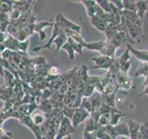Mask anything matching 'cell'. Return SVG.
Listing matches in <instances>:
<instances>
[{
  "label": "cell",
  "instance_id": "obj_1",
  "mask_svg": "<svg viewBox=\"0 0 148 139\" xmlns=\"http://www.w3.org/2000/svg\"><path fill=\"white\" fill-rule=\"evenodd\" d=\"M75 132V128L72 126L71 120L64 117L61 123L59 125V128L57 132V136L55 139H63L68 136H71V133Z\"/></svg>",
  "mask_w": 148,
  "mask_h": 139
},
{
  "label": "cell",
  "instance_id": "obj_2",
  "mask_svg": "<svg viewBox=\"0 0 148 139\" xmlns=\"http://www.w3.org/2000/svg\"><path fill=\"white\" fill-rule=\"evenodd\" d=\"M92 61L95 62V66L90 67V69H105V70H109L113 64L114 59L111 58L109 57H106V56H98V57L95 58H92Z\"/></svg>",
  "mask_w": 148,
  "mask_h": 139
},
{
  "label": "cell",
  "instance_id": "obj_3",
  "mask_svg": "<svg viewBox=\"0 0 148 139\" xmlns=\"http://www.w3.org/2000/svg\"><path fill=\"white\" fill-rule=\"evenodd\" d=\"M115 77H116V82H117L119 89H123L125 91H127L132 87V78L129 76L128 73H124L119 71L115 74Z\"/></svg>",
  "mask_w": 148,
  "mask_h": 139
},
{
  "label": "cell",
  "instance_id": "obj_4",
  "mask_svg": "<svg viewBox=\"0 0 148 139\" xmlns=\"http://www.w3.org/2000/svg\"><path fill=\"white\" fill-rule=\"evenodd\" d=\"M55 21H57L58 22V24L60 25V27H61L62 29H69V30H73L78 32H81L82 26L78 25L76 23H74L69 20H68V19L66 17H64L61 13L58 14L57 17L55 19Z\"/></svg>",
  "mask_w": 148,
  "mask_h": 139
},
{
  "label": "cell",
  "instance_id": "obj_5",
  "mask_svg": "<svg viewBox=\"0 0 148 139\" xmlns=\"http://www.w3.org/2000/svg\"><path fill=\"white\" fill-rule=\"evenodd\" d=\"M53 27H54L53 32H52V34H51V36H50V38H49L47 43H46L45 45H42V46H34V47L32 48V51H34V52H38V51L44 49V48H47V49L51 48V45H53L55 39L58 36L60 31H61V27H60V25L58 24V22L57 21H55V23H54Z\"/></svg>",
  "mask_w": 148,
  "mask_h": 139
},
{
  "label": "cell",
  "instance_id": "obj_6",
  "mask_svg": "<svg viewBox=\"0 0 148 139\" xmlns=\"http://www.w3.org/2000/svg\"><path fill=\"white\" fill-rule=\"evenodd\" d=\"M90 116H91V113L88 110H86L84 109H82L80 107H79V108H76L75 112H74V115H73V118L71 120L72 126L74 128H76L82 122L87 120Z\"/></svg>",
  "mask_w": 148,
  "mask_h": 139
},
{
  "label": "cell",
  "instance_id": "obj_7",
  "mask_svg": "<svg viewBox=\"0 0 148 139\" xmlns=\"http://www.w3.org/2000/svg\"><path fill=\"white\" fill-rule=\"evenodd\" d=\"M126 47L129 49L130 53L132 54L136 58L142 62H148V50H139L133 47L131 44H126Z\"/></svg>",
  "mask_w": 148,
  "mask_h": 139
},
{
  "label": "cell",
  "instance_id": "obj_8",
  "mask_svg": "<svg viewBox=\"0 0 148 139\" xmlns=\"http://www.w3.org/2000/svg\"><path fill=\"white\" fill-rule=\"evenodd\" d=\"M130 131V138L131 139H140V128L141 124L135 120H130L127 123Z\"/></svg>",
  "mask_w": 148,
  "mask_h": 139
},
{
  "label": "cell",
  "instance_id": "obj_9",
  "mask_svg": "<svg viewBox=\"0 0 148 139\" xmlns=\"http://www.w3.org/2000/svg\"><path fill=\"white\" fill-rule=\"evenodd\" d=\"M89 99H90L91 106H92V113L95 112L96 110H98L101 104L103 103V100H102V94L97 91H95L94 94L89 97Z\"/></svg>",
  "mask_w": 148,
  "mask_h": 139
},
{
  "label": "cell",
  "instance_id": "obj_10",
  "mask_svg": "<svg viewBox=\"0 0 148 139\" xmlns=\"http://www.w3.org/2000/svg\"><path fill=\"white\" fill-rule=\"evenodd\" d=\"M4 45H5V46H6L7 49L11 50V51H13V52H17L18 45H20V41H18L16 37L7 34V38L4 42Z\"/></svg>",
  "mask_w": 148,
  "mask_h": 139
},
{
  "label": "cell",
  "instance_id": "obj_11",
  "mask_svg": "<svg viewBox=\"0 0 148 139\" xmlns=\"http://www.w3.org/2000/svg\"><path fill=\"white\" fill-rule=\"evenodd\" d=\"M106 41L103 40H99V41H95V42H91V43H87L85 42L84 45H83V48H86L88 50H92V51H98L101 53V51L104 49L106 46Z\"/></svg>",
  "mask_w": 148,
  "mask_h": 139
},
{
  "label": "cell",
  "instance_id": "obj_12",
  "mask_svg": "<svg viewBox=\"0 0 148 139\" xmlns=\"http://www.w3.org/2000/svg\"><path fill=\"white\" fill-rule=\"evenodd\" d=\"M90 22L97 31H99L101 32H106V27H108V23L106 22V21L102 20V19L96 17V16L90 18Z\"/></svg>",
  "mask_w": 148,
  "mask_h": 139
},
{
  "label": "cell",
  "instance_id": "obj_13",
  "mask_svg": "<svg viewBox=\"0 0 148 139\" xmlns=\"http://www.w3.org/2000/svg\"><path fill=\"white\" fill-rule=\"evenodd\" d=\"M81 3H82L83 6L85 7L88 17L92 18L95 16L96 8H97L96 1H94V0H82V1H81Z\"/></svg>",
  "mask_w": 148,
  "mask_h": 139
},
{
  "label": "cell",
  "instance_id": "obj_14",
  "mask_svg": "<svg viewBox=\"0 0 148 139\" xmlns=\"http://www.w3.org/2000/svg\"><path fill=\"white\" fill-rule=\"evenodd\" d=\"M147 11H148L147 1H145V0H138V1H136V14L141 20L145 18Z\"/></svg>",
  "mask_w": 148,
  "mask_h": 139
},
{
  "label": "cell",
  "instance_id": "obj_15",
  "mask_svg": "<svg viewBox=\"0 0 148 139\" xmlns=\"http://www.w3.org/2000/svg\"><path fill=\"white\" fill-rule=\"evenodd\" d=\"M67 41H68V36L66 34V32H65L64 30L61 28V31H60L58 36L55 39L54 43H53L56 45L55 52H58L59 49H61L62 46L67 43Z\"/></svg>",
  "mask_w": 148,
  "mask_h": 139
},
{
  "label": "cell",
  "instance_id": "obj_16",
  "mask_svg": "<svg viewBox=\"0 0 148 139\" xmlns=\"http://www.w3.org/2000/svg\"><path fill=\"white\" fill-rule=\"evenodd\" d=\"M114 131L116 136H126L130 137V131H129V127L128 124L120 122L118 125L114 126Z\"/></svg>",
  "mask_w": 148,
  "mask_h": 139
},
{
  "label": "cell",
  "instance_id": "obj_17",
  "mask_svg": "<svg viewBox=\"0 0 148 139\" xmlns=\"http://www.w3.org/2000/svg\"><path fill=\"white\" fill-rule=\"evenodd\" d=\"M31 118L32 120V122H34V123L35 125H37V126H41L45 120V113L43 112V111H41L39 109H37L36 110H34V112L32 113Z\"/></svg>",
  "mask_w": 148,
  "mask_h": 139
},
{
  "label": "cell",
  "instance_id": "obj_18",
  "mask_svg": "<svg viewBox=\"0 0 148 139\" xmlns=\"http://www.w3.org/2000/svg\"><path fill=\"white\" fill-rule=\"evenodd\" d=\"M63 30L65 32H66L68 37H71V38H72L74 41L77 42V43L81 44L82 45H84L85 40L83 39V37L81 34V32H75L73 30H69V29H63Z\"/></svg>",
  "mask_w": 148,
  "mask_h": 139
},
{
  "label": "cell",
  "instance_id": "obj_19",
  "mask_svg": "<svg viewBox=\"0 0 148 139\" xmlns=\"http://www.w3.org/2000/svg\"><path fill=\"white\" fill-rule=\"evenodd\" d=\"M139 76H143L145 78L148 76V62H142L138 66L135 74H134V78Z\"/></svg>",
  "mask_w": 148,
  "mask_h": 139
},
{
  "label": "cell",
  "instance_id": "obj_20",
  "mask_svg": "<svg viewBox=\"0 0 148 139\" xmlns=\"http://www.w3.org/2000/svg\"><path fill=\"white\" fill-rule=\"evenodd\" d=\"M98 126H99V125H97L95 122L94 119H92L91 116H90V118L86 120L85 126H84V131H83V132L89 133H95L96 131L97 128H98Z\"/></svg>",
  "mask_w": 148,
  "mask_h": 139
},
{
  "label": "cell",
  "instance_id": "obj_21",
  "mask_svg": "<svg viewBox=\"0 0 148 139\" xmlns=\"http://www.w3.org/2000/svg\"><path fill=\"white\" fill-rule=\"evenodd\" d=\"M96 3L106 13L110 14L112 12L113 4L111 3V1H108V0H96Z\"/></svg>",
  "mask_w": 148,
  "mask_h": 139
},
{
  "label": "cell",
  "instance_id": "obj_22",
  "mask_svg": "<svg viewBox=\"0 0 148 139\" xmlns=\"http://www.w3.org/2000/svg\"><path fill=\"white\" fill-rule=\"evenodd\" d=\"M117 94V93H116ZM116 94H111V95H104L102 94V100L103 103L106 104L108 106H110L111 108H116Z\"/></svg>",
  "mask_w": 148,
  "mask_h": 139
},
{
  "label": "cell",
  "instance_id": "obj_23",
  "mask_svg": "<svg viewBox=\"0 0 148 139\" xmlns=\"http://www.w3.org/2000/svg\"><path fill=\"white\" fill-rule=\"evenodd\" d=\"M54 21H38L34 24V32H39L40 31H43V28L46 26H54Z\"/></svg>",
  "mask_w": 148,
  "mask_h": 139
},
{
  "label": "cell",
  "instance_id": "obj_24",
  "mask_svg": "<svg viewBox=\"0 0 148 139\" xmlns=\"http://www.w3.org/2000/svg\"><path fill=\"white\" fill-rule=\"evenodd\" d=\"M125 116L124 113H122L121 111H118V112H115L111 114V117H110V124L111 126H116L120 122V119L123 118Z\"/></svg>",
  "mask_w": 148,
  "mask_h": 139
},
{
  "label": "cell",
  "instance_id": "obj_25",
  "mask_svg": "<svg viewBox=\"0 0 148 139\" xmlns=\"http://www.w3.org/2000/svg\"><path fill=\"white\" fill-rule=\"evenodd\" d=\"M94 134L97 139H112L109 136V134L106 133L105 127L103 126H98V128L94 133Z\"/></svg>",
  "mask_w": 148,
  "mask_h": 139
},
{
  "label": "cell",
  "instance_id": "obj_26",
  "mask_svg": "<svg viewBox=\"0 0 148 139\" xmlns=\"http://www.w3.org/2000/svg\"><path fill=\"white\" fill-rule=\"evenodd\" d=\"M68 43L72 47V49L74 50V52H77L79 55H82L83 54V52H82L83 46L81 44L77 43V42H75L72 38H71V37H68Z\"/></svg>",
  "mask_w": 148,
  "mask_h": 139
},
{
  "label": "cell",
  "instance_id": "obj_27",
  "mask_svg": "<svg viewBox=\"0 0 148 139\" xmlns=\"http://www.w3.org/2000/svg\"><path fill=\"white\" fill-rule=\"evenodd\" d=\"M122 2H123V9L136 13V1H133V0H124Z\"/></svg>",
  "mask_w": 148,
  "mask_h": 139
},
{
  "label": "cell",
  "instance_id": "obj_28",
  "mask_svg": "<svg viewBox=\"0 0 148 139\" xmlns=\"http://www.w3.org/2000/svg\"><path fill=\"white\" fill-rule=\"evenodd\" d=\"M116 59H117L118 63L119 64V67L121 66L122 64L130 61V59H131V53H130L129 49L125 50L124 52H123V54L121 56H119V58H116Z\"/></svg>",
  "mask_w": 148,
  "mask_h": 139
},
{
  "label": "cell",
  "instance_id": "obj_29",
  "mask_svg": "<svg viewBox=\"0 0 148 139\" xmlns=\"http://www.w3.org/2000/svg\"><path fill=\"white\" fill-rule=\"evenodd\" d=\"M12 1H0V13H8L12 10Z\"/></svg>",
  "mask_w": 148,
  "mask_h": 139
},
{
  "label": "cell",
  "instance_id": "obj_30",
  "mask_svg": "<svg viewBox=\"0 0 148 139\" xmlns=\"http://www.w3.org/2000/svg\"><path fill=\"white\" fill-rule=\"evenodd\" d=\"M110 117L111 114H101L100 119L98 120V125L99 126L106 127L110 124Z\"/></svg>",
  "mask_w": 148,
  "mask_h": 139
},
{
  "label": "cell",
  "instance_id": "obj_31",
  "mask_svg": "<svg viewBox=\"0 0 148 139\" xmlns=\"http://www.w3.org/2000/svg\"><path fill=\"white\" fill-rule=\"evenodd\" d=\"M62 112H63V115L64 117H66L69 120H72L73 118V115H74V112H75V109L74 108H71V107H64L63 109H62Z\"/></svg>",
  "mask_w": 148,
  "mask_h": 139
},
{
  "label": "cell",
  "instance_id": "obj_32",
  "mask_svg": "<svg viewBox=\"0 0 148 139\" xmlns=\"http://www.w3.org/2000/svg\"><path fill=\"white\" fill-rule=\"evenodd\" d=\"M80 108L84 109L89 111L90 113H92V106H91V102H90L89 97H82Z\"/></svg>",
  "mask_w": 148,
  "mask_h": 139
},
{
  "label": "cell",
  "instance_id": "obj_33",
  "mask_svg": "<svg viewBox=\"0 0 148 139\" xmlns=\"http://www.w3.org/2000/svg\"><path fill=\"white\" fill-rule=\"evenodd\" d=\"M61 49H63L64 51H66V52L68 53L69 58L71 59V60H73L74 58H75V56H74V53H75V52H74V50L72 49L71 46L69 45V44L68 43V41H67V43L62 46Z\"/></svg>",
  "mask_w": 148,
  "mask_h": 139
},
{
  "label": "cell",
  "instance_id": "obj_34",
  "mask_svg": "<svg viewBox=\"0 0 148 139\" xmlns=\"http://www.w3.org/2000/svg\"><path fill=\"white\" fill-rule=\"evenodd\" d=\"M95 92V88L94 85L87 83L84 87V92H83V97H90Z\"/></svg>",
  "mask_w": 148,
  "mask_h": 139
},
{
  "label": "cell",
  "instance_id": "obj_35",
  "mask_svg": "<svg viewBox=\"0 0 148 139\" xmlns=\"http://www.w3.org/2000/svg\"><path fill=\"white\" fill-rule=\"evenodd\" d=\"M11 133H7L2 127H0V139H11Z\"/></svg>",
  "mask_w": 148,
  "mask_h": 139
},
{
  "label": "cell",
  "instance_id": "obj_36",
  "mask_svg": "<svg viewBox=\"0 0 148 139\" xmlns=\"http://www.w3.org/2000/svg\"><path fill=\"white\" fill-rule=\"evenodd\" d=\"M131 66H132L131 61H128V62H126V63L122 64L121 66L119 67V71H120V72H124V73H128V72H129V70L131 69Z\"/></svg>",
  "mask_w": 148,
  "mask_h": 139
},
{
  "label": "cell",
  "instance_id": "obj_37",
  "mask_svg": "<svg viewBox=\"0 0 148 139\" xmlns=\"http://www.w3.org/2000/svg\"><path fill=\"white\" fill-rule=\"evenodd\" d=\"M111 3H112L115 6V8L119 9V11L123 10V2L121 0H111Z\"/></svg>",
  "mask_w": 148,
  "mask_h": 139
},
{
  "label": "cell",
  "instance_id": "obj_38",
  "mask_svg": "<svg viewBox=\"0 0 148 139\" xmlns=\"http://www.w3.org/2000/svg\"><path fill=\"white\" fill-rule=\"evenodd\" d=\"M48 74L49 75H52V76H58L59 70L56 66H52V67H50L48 70Z\"/></svg>",
  "mask_w": 148,
  "mask_h": 139
},
{
  "label": "cell",
  "instance_id": "obj_39",
  "mask_svg": "<svg viewBox=\"0 0 148 139\" xmlns=\"http://www.w3.org/2000/svg\"><path fill=\"white\" fill-rule=\"evenodd\" d=\"M143 85H145V89H143V92L140 95V96H148V76L145 78Z\"/></svg>",
  "mask_w": 148,
  "mask_h": 139
},
{
  "label": "cell",
  "instance_id": "obj_40",
  "mask_svg": "<svg viewBox=\"0 0 148 139\" xmlns=\"http://www.w3.org/2000/svg\"><path fill=\"white\" fill-rule=\"evenodd\" d=\"M6 38H7V34H5V32H2L0 31V44H4Z\"/></svg>",
  "mask_w": 148,
  "mask_h": 139
},
{
  "label": "cell",
  "instance_id": "obj_41",
  "mask_svg": "<svg viewBox=\"0 0 148 139\" xmlns=\"http://www.w3.org/2000/svg\"><path fill=\"white\" fill-rule=\"evenodd\" d=\"M39 36H40V40L42 41V40H45L46 37V34H45V32H44V31H40L39 32Z\"/></svg>",
  "mask_w": 148,
  "mask_h": 139
},
{
  "label": "cell",
  "instance_id": "obj_42",
  "mask_svg": "<svg viewBox=\"0 0 148 139\" xmlns=\"http://www.w3.org/2000/svg\"><path fill=\"white\" fill-rule=\"evenodd\" d=\"M0 76H2V77H4V69H3V67L0 65Z\"/></svg>",
  "mask_w": 148,
  "mask_h": 139
},
{
  "label": "cell",
  "instance_id": "obj_43",
  "mask_svg": "<svg viewBox=\"0 0 148 139\" xmlns=\"http://www.w3.org/2000/svg\"><path fill=\"white\" fill-rule=\"evenodd\" d=\"M116 139H130V137H126V136H118Z\"/></svg>",
  "mask_w": 148,
  "mask_h": 139
},
{
  "label": "cell",
  "instance_id": "obj_44",
  "mask_svg": "<svg viewBox=\"0 0 148 139\" xmlns=\"http://www.w3.org/2000/svg\"><path fill=\"white\" fill-rule=\"evenodd\" d=\"M66 139H72V136H68L66 137Z\"/></svg>",
  "mask_w": 148,
  "mask_h": 139
},
{
  "label": "cell",
  "instance_id": "obj_45",
  "mask_svg": "<svg viewBox=\"0 0 148 139\" xmlns=\"http://www.w3.org/2000/svg\"><path fill=\"white\" fill-rule=\"evenodd\" d=\"M63 139H66V137H65V138H63Z\"/></svg>",
  "mask_w": 148,
  "mask_h": 139
}]
</instances>
